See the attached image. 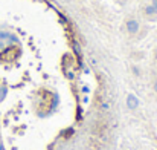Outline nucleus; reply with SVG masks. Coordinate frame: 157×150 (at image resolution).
<instances>
[{"label":"nucleus","mask_w":157,"mask_h":150,"mask_svg":"<svg viewBox=\"0 0 157 150\" xmlns=\"http://www.w3.org/2000/svg\"><path fill=\"white\" fill-rule=\"evenodd\" d=\"M125 28H127V32H128L130 35H136V34L139 32V29H140V23H139L137 18L128 17V18L125 20Z\"/></svg>","instance_id":"f257e3e1"},{"label":"nucleus","mask_w":157,"mask_h":150,"mask_svg":"<svg viewBox=\"0 0 157 150\" xmlns=\"http://www.w3.org/2000/svg\"><path fill=\"white\" fill-rule=\"evenodd\" d=\"M127 106H128L130 109H136V107L139 106V101H137V98H136L134 95H128V97H127Z\"/></svg>","instance_id":"7ed1b4c3"},{"label":"nucleus","mask_w":157,"mask_h":150,"mask_svg":"<svg viewBox=\"0 0 157 150\" xmlns=\"http://www.w3.org/2000/svg\"><path fill=\"white\" fill-rule=\"evenodd\" d=\"M144 15L148 20H156L157 18V0H153L150 5L144 8Z\"/></svg>","instance_id":"f03ea898"},{"label":"nucleus","mask_w":157,"mask_h":150,"mask_svg":"<svg viewBox=\"0 0 157 150\" xmlns=\"http://www.w3.org/2000/svg\"><path fill=\"white\" fill-rule=\"evenodd\" d=\"M154 58H156V60H157V49L154 51Z\"/></svg>","instance_id":"39448f33"},{"label":"nucleus","mask_w":157,"mask_h":150,"mask_svg":"<svg viewBox=\"0 0 157 150\" xmlns=\"http://www.w3.org/2000/svg\"><path fill=\"white\" fill-rule=\"evenodd\" d=\"M153 87H154V91L157 92V80H154V83H153Z\"/></svg>","instance_id":"20e7f679"}]
</instances>
